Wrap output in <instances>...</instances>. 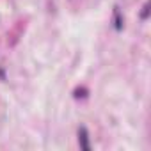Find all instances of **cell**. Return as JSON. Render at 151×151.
<instances>
[{
  "label": "cell",
  "instance_id": "cell-1",
  "mask_svg": "<svg viewBox=\"0 0 151 151\" xmlns=\"http://www.w3.org/2000/svg\"><path fill=\"white\" fill-rule=\"evenodd\" d=\"M78 140H80V146L84 149H89V142H87V132L86 128H80L78 130Z\"/></svg>",
  "mask_w": 151,
  "mask_h": 151
}]
</instances>
